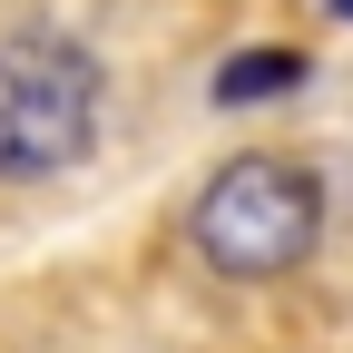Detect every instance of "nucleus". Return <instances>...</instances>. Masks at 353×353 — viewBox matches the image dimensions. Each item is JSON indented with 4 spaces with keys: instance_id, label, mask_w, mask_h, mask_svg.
<instances>
[{
    "instance_id": "f257e3e1",
    "label": "nucleus",
    "mask_w": 353,
    "mask_h": 353,
    "mask_svg": "<svg viewBox=\"0 0 353 353\" xmlns=\"http://www.w3.org/2000/svg\"><path fill=\"white\" fill-rule=\"evenodd\" d=\"M324 236V176L285 157V148H255V157H226L196 187L187 206V245L206 275H226V285H275L294 275L304 255H314Z\"/></svg>"
},
{
    "instance_id": "f03ea898",
    "label": "nucleus",
    "mask_w": 353,
    "mask_h": 353,
    "mask_svg": "<svg viewBox=\"0 0 353 353\" xmlns=\"http://www.w3.org/2000/svg\"><path fill=\"white\" fill-rule=\"evenodd\" d=\"M99 138V59L69 30H0V187H39Z\"/></svg>"
},
{
    "instance_id": "7ed1b4c3",
    "label": "nucleus",
    "mask_w": 353,
    "mask_h": 353,
    "mask_svg": "<svg viewBox=\"0 0 353 353\" xmlns=\"http://www.w3.org/2000/svg\"><path fill=\"white\" fill-rule=\"evenodd\" d=\"M294 79H304V50H245V59H226L216 99H285Z\"/></svg>"
},
{
    "instance_id": "20e7f679",
    "label": "nucleus",
    "mask_w": 353,
    "mask_h": 353,
    "mask_svg": "<svg viewBox=\"0 0 353 353\" xmlns=\"http://www.w3.org/2000/svg\"><path fill=\"white\" fill-rule=\"evenodd\" d=\"M334 10H343V20H353V0H334Z\"/></svg>"
}]
</instances>
